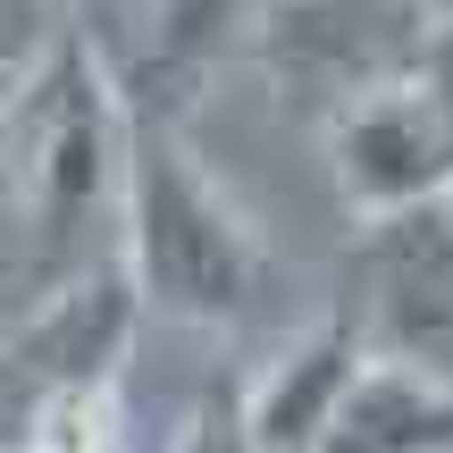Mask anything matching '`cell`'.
<instances>
[{"label":"cell","instance_id":"obj_1","mask_svg":"<svg viewBox=\"0 0 453 453\" xmlns=\"http://www.w3.org/2000/svg\"><path fill=\"white\" fill-rule=\"evenodd\" d=\"M118 269L134 277L143 319L177 327H235L277 286L269 235L202 168L177 127V101H151L143 84H127V143H118Z\"/></svg>","mask_w":453,"mask_h":453},{"label":"cell","instance_id":"obj_2","mask_svg":"<svg viewBox=\"0 0 453 453\" xmlns=\"http://www.w3.org/2000/svg\"><path fill=\"white\" fill-rule=\"evenodd\" d=\"M118 143H127V84H118L101 34L50 26V42L17 67L9 93V160H0V194H9L26 252L17 277L26 294L76 277L84 235L101 219H118Z\"/></svg>","mask_w":453,"mask_h":453},{"label":"cell","instance_id":"obj_3","mask_svg":"<svg viewBox=\"0 0 453 453\" xmlns=\"http://www.w3.org/2000/svg\"><path fill=\"white\" fill-rule=\"evenodd\" d=\"M134 336H143V303H134V277L118 269V252L42 286L26 319L0 336V445L59 403L118 395Z\"/></svg>","mask_w":453,"mask_h":453},{"label":"cell","instance_id":"obj_4","mask_svg":"<svg viewBox=\"0 0 453 453\" xmlns=\"http://www.w3.org/2000/svg\"><path fill=\"white\" fill-rule=\"evenodd\" d=\"M344 319L361 327V344L378 361L453 378V202H411V211L361 219Z\"/></svg>","mask_w":453,"mask_h":453},{"label":"cell","instance_id":"obj_5","mask_svg":"<svg viewBox=\"0 0 453 453\" xmlns=\"http://www.w3.org/2000/svg\"><path fill=\"white\" fill-rule=\"evenodd\" d=\"M420 34H428V0H269L260 9V67L311 118H327L353 93L403 76Z\"/></svg>","mask_w":453,"mask_h":453},{"label":"cell","instance_id":"obj_6","mask_svg":"<svg viewBox=\"0 0 453 453\" xmlns=\"http://www.w3.org/2000/svg\"><path fill=\"white\" fill-rule=\"evenodd\" d=\"M327 127V177H336V202L353 219H387L411 211V202H445L453 194V134L445 118L428 110V93L403 76L353 93L344 110L319 118Z\"/></svg>","mask_w":453,"mask_h":453},{"label":"cell","instance_id":"obj_7","mask_svg":"<svg viewBox=\"0 0 453 453\" xmlns=\"http://www.w3.org/2000/svg\"><path fill=\"white\" fill-rule=\"evenodd\" d=\"M361 361H370V344H361V327L344 319V311L294 327V336L235 387V411H243V428H252V445L260 453H319V437H327V420H336V403H344Z\"/></svg>","mask_w":453,"mask_h":453},{"label":"cell","instance_id":"obj_8","mask_svg":"<svg viewBox=\"0 0 453 453\" xmlns=\"http://www.w3.org/2000/svg\"><path fill=\"white\" fill-rule=\"evenodd\" d=\"M319 453H453V378L411 361H361Z\"/></svg>","mask_w":453,"mask_h":453},{"label":"cell","instance_id":"obj_9","mask_svg":"<svg viewBox=\"0 0 453 453\" xmlns=\"http://www.w3.org/2000/svg\"><path fill=\"white\" fill-rule=\"evenodd\" d=\"M177 453H260L252 428H243V411H235V387L202 395V411H194V428L177 437Z\"/></svg>","mask_w":453,"mask_h":453},{"label":"cell","instance_id":"obj_10","mask_svg":"<svg viewBox=\"0 0 453 453\" xmlns=\"http://www.w3.org/2000/svg\"><path fill=\"white\" fill-rule=\"evenodd\" d=\"M411 84L428 93V110H437L445 134H453V17H428L420 50H411Z\"/></svg>","mask_w":453,"mask_h":453},{"label":"cell","instance_id":"obj_11","mask_svg":"<svg viewBox=\"0 0 453 453\" xmlns=\"http://www.w3.org/2000/svg\"><path fill=\"white\" fill-rule=\"evenodd\" d=\"M42 42H50L42 0H0V67H26Z\"/></svg>","mask_w":453,"mask_h":453},{"label":"cell","instance_id":"obj_12","mask_svg":"<svg viewBox=\"0 0 453 453\" xmlns=\"http://www.w3.org/2000/svg\"><path fill=\"white\" fill-rule=\"evenodd\" d=\"M9 93H17V67H0V160H9Z\"/></svg>","mask_w":453,"mask_h":453},{"label":"cell","instance_id":"obj_13","mask_svg":"<svg viewBox=\"0 0 453 453\" xmlns=\"http://www.w3.org/2000/svg\"><path fill=\"white\" fill-rule=\"evenodd\" d=\"M0 453H9V445H0Z\"/></svg>","mask_w":453,"mask_h":453},{"label":"cell","instance_id":"obj_14","mask_svg":"<svg viewBox=\"0 0 453 453\" xmlns=\"http://www.w3.org/2000/svg\"><path fill=\"white\" fill-rule=\"evenodd\" d=\"M445 202H453V194H445Z\"/></svg>","mask_w":453,"mask_h":453}]
</instances>
